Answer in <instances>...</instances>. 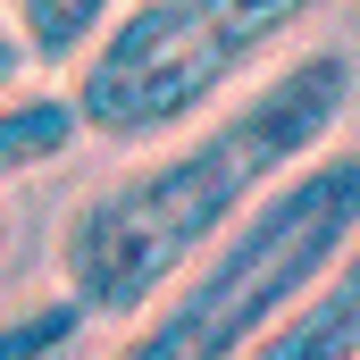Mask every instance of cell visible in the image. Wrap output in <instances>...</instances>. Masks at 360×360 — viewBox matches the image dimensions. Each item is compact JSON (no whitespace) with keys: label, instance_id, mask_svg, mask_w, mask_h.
I'll use <instances>...</instances> for the list:
<instances>
[{"label":"cell","instance_id":"6da1fadb","mask_svg":"<svg viewBox=\"0 0 360 360\" xmlns=\"http://www.w3.org/2000/svg\"><path fill=\"white\" fill-rule=\"evenodd\" d=\"M360 59L344 42L293 51L269 68V84L218 101L210 117H193L168 151H151L143 168L109 176L76 218L59 226V293L84 319H134L151 310V293L176 269H193L285 168H302L310 151H327L352 117Z\"/></svg>","mask_w":360,"mask_h":360},{"label":"cell","instance_id":"7a4b0ae2","mask_svg":"<svg viewBox=\"0 0 360 360\" xmlns=\"http://www.w3.org/2000/svg\"><path fill=\"white\" fill-rule=\"evenodd\" d=\"M360 235V151L327 143L285 176L193 260L176 269L151 310L126 319V344L109 360H243L276 327V310L335 269Z\"/></svg>","mask_w":360,"mask_h":360},{"label":"cell","instance_id":"3957f363","mask_svg":"<svg viewBox=\"0 0 360 360\" xmlns=\"http://www.w3.org/2000/svg\"><path fill=\"white\" fill-rule=\"evenodd\" d=\"M327 0H126L76 59V126L101 143H168L252 84Z\"/></svg>","mask_w":360,"mask_h":360},{"label":"cell","instance_id":"277c9868","mask_svg":"<svg viewBox=\"0 0 360 360\" xmlns=\"http://www.w3.org/2000/svg\"><path fill=\"white\" fill-rule=\"evenodd\" d=\"M243 360H360V235L335 252L327 276H310L276 310V327Z\"/></svg>","mask_w":360,"mask_h":360},{"label":"cell","instance_id":"5b68a950","mask_svg":"<svg viewBox=\"0 0 360 360\" xmlns=\"http://www.w3.org/2000/svg\"><path fill=\"white\" fill-rule=\"evenodd\" d=\"M76 143H84V126H76L68 92H42V84L0 92V184L34 176V168H59Z\"/></svg>","mask_w":360,"mask_h":360},{"label":"cell","instance_id":"8992f818","mask_svg":"<svg viewBox=\"0 0 360 360\" xmlns=\"http://www.w3.org/2000/svg\"><path fill=\"white\" fill-rule=\"evenodd\" d=\"M117 8L126 0H8V25H17V42H25L34 68H76Z\"/></svg>","mask_w":360,"mask_h":360},{"label":"cell","instance_id":"52a82bcc","mask_svg":"<svg viewBox=\"0 0 360 360\" xmlns=\"http://www.w3.org/2000/svg\"><path fill=\"white\" fill-rule=\"evenodd\" d=\"M84 310L68 302V293H51V302H17V310H0V360H68L84 344Z\"/></svg>","mask_w":360,"mask_h":360},{"label":"cell","instance_id":"ba28073f","mask_svg":"<svg viewBox=\"0 0 360 360\" xmlns=\"http://www.w3.org/2000/svg\"><path fill=\"white\" fill-rule=\"evenodd\" d=\"M34 76V59H25V42H17V25H0V92H17Z\"/></svg>","mask_w":360,"mask_h":360}]
</instances>
